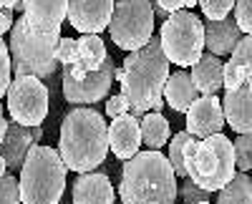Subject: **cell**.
Listing matches in <instances>:
<instances>
[{"mask_svg":"<svg viewBox=\"0 0 252 204\" xmlns=\"http://www.w3.org/2000/svg\"><path fill=\"white\" fill-rule=\"evenodd\" d=\"M8 111L20 126H40L48 116V86L35 76H18L8 88Z\"/></svg>","mask_w":252,"mask_h":204,"instance_id":"9c48e42d","label":"cell"},{"mask_svg":"<svg viewBox=\"0 0 252 204\" xmlns=\"http://www.w3.org/2000/svg\"><path fill=\"white\" fill-rule=\"evenodd\" d=\"M194 136L189 134V131H179V134H174L172 136V144H169V159L172 161V169H174V174L177 176H187V169H184V146L192 141Z\"/></svg>","mask_w":252,"mask_h":204,"instance_id":"cb8c5ba5","label":"cell"},{"mask_svg":"<svg viewBox=\"0 0 252 204\" xmlns=\"http://www.w3.org/2000/svg\"><path fill=\"white\" fill-rule=\"evenodd\" d=\"M197 5L202 8L207 20H224L237 5V0H199Z\"/></svg>","mask_w":252,"mask_h":204,"instance_id":"484cf974","label":"cell"},{"mask_svg":"<svg viewBox=\"0 0 252 204\" xmlns=\"http://www.w3.org/2000/svg\"><path fill=\"white\" fill-rule=\"evenodd\" d=\"M222 111L235 134H252V81L242 84L240 88L224 91Z\"/></svg>","mask_w":252,"mask_h":204,"instance_id":"2e32d148","label":"cell"},{"mask_svg":"<svg viewBox=\"0 0 252 204\" xmlns=\"http://www.w3.org/2000/svg\"><path fill=\"white\" fill-rule=\"evenodd\" d=\"M184 3V8H192V5H197V0H182Z\"/></svg>","mask_w":252,"mask_h":204,"instance_id":"ab89813d","label":"cell"},{"mask_svg":"<svg viewBox=\"0 0 252 204\" xmlns=\"http://www.w3.org/2000/svg\"><path fill=\"white\" fill-rule=\"evenodd\" d=\"M154 5H159L161 10H166L169 15H172V13H179V10H187L182 0H154Z\"/></svg>","mask_w":252,"mask_h":204,"instance_id":"836d02e7","label":"cell"},{"mask_svg":"<svg viewBox=\"0 0 252 204\" xmlns=\"http://www.w3.org/2000/svg\"><path fill=\"white\" fill-rule=\"evenodd\" d=\"M169 58L161 51L159 35H152V40L144 48L126 56L124 66L116 68V81L121 84V93L129 98L131 114L141 121L144 114L164 109V86L169 81Z\"/></svg>","mask_w":252,"mask_h":204,"instance_id":"6da1fadb","label":"cell"},{"mask_svg":"<svg viewBox=\"0 0 252 204\" xmlns=\"http://www.w3.org/2000/svg\"><path fill=\"white\" fill-rule=\"evenodd\" d=\"M224 111H222V101L217 96H199L187 111V129L194 139H209L215 134H222Z\"/></svg>","mask_w":252,"mask_h":204,"instance_id":"7c38bea8","label":"cell"},{"mask_svg":"<svg viewBox=\"0 0 252 204\" xmlns=\"http://www.w3.org/2000/svg\"><path fill=\"white\" fill-rule=\"evenodd\" d=\"M73 204H114L111 179L101 172H86L73 184Z\"/></svg>","mask_w":252,"mask_h":204,"instance_id":"d6986e66","label":"cell"},{"mask_svg":"<svg viewBox=\"0 0 252 204\" xmlns=\"http://www.w3.org/2000/svg\"><path fill=\"white\" fill-rule=\"evenodd\" d=\"M154 18H164V20H166V18H169V13H166V10H161L159 5H154Z\"/></svg>","mask_w":252,"mask_h":204,"instance_id":"74e56055","label":"cell"},{"mask_svg":"<svg viewBox=\"0 0 252 204\" xmlns=\"http://www.w3.org/2000/svg\"><path fill=\"white\" fill-rule=\"evenodd\" d=\"M76 56H78V43H76V40H73V38H61L58 53H56L58 63H61V66H71L73 60H76Z\"/></svg>","mask_w":252,"mask_h":204,"instance_id":"1f68e13d","label":"cell"},{"mask_svg":"<svg viewBox=\"0 0 252 204\" xmlns=\"http://www.w3.org/2000/svg\"><path fill=\"white\" fill-rule=\"evenodd\" d=\"M235 167L240 172L252 169V134H237V139H235Z\"/></svg>","mask_w":252,"mask_h":204,"instance_id":"d4e9b609","label":"cell"},{"mask_svg":"<svg viewBox=\"0 0 252 204\" xmlns=\"http://www.w3.org/2000/svg\"><path fill=\"white\" fill-rule=\"evenodd\" d=\"M3 10H23V0H0Z\"/></svg>","mask_w":252,"mask_h":204,"instance_id":"d590c367","label":"cell"},{"mask_svg":"<svg viewBox=\"0 0 252 204\" xmlns=\"http://www.w3.org/2000/svg\"><path fill=\"white\" fill-rule=\"evenodd\" d=\"M111 40L124 51H139L154 35V5L152 0H116L111 15Z\"/></svg>","mask_w":252,"mask_h":204,"instance_id":"ba28073f","label":"cell"},{"mask_svg":"<svg viewBox=\"0 0 252 204\" xmlns=\"http://www.w3.org/2000/svg\"><path fill=\"white\" fill-rule=\"evenodd\" d=\"M114 76H116V68H114L111 56L103 60V66L98 71L89 73L83 81H76V78H71L68 71H63V96H66L68 104H76V106L96 104V101H101L109 93V88L114 84Z\"/></svg>","mask_w":252,"mask_h":204,"instance_id":"30bf717a","label":"cell"},{"mask_svg":"<svg viewBox=\"0 0 252 204\" xmlns=\"http://www.w3.org/2000/svg\"><path fill=\"white\" fill-rule=\"evenodd\" d=\"M184 169L187 179H192L204 192H217L235 179V144L224 134L209 139H192L184 146Z\"/></svg>","mask_w":252,"mask_h":204,"instance_id":"277c9868","label":"cell"},{"mask_svg":"<svg viewBox=\"0 0 252 204\" xmlns=\"http://www.w3.org/2000/svg\"><path fill=\"white\" fill-rule=\"evenodd\" d=\"M119 197L121 204H174L179 184L172 161L152 149L139 151L124 164Z\"/></svg>","mask_w":252,"mask_h":204,"instance_id":"3957f363","label":"cell"},{"mask_svg":"<svg viewBox=\"0 0 252 204\" xmlns=\"http://www.w3.org/2000/svg\"><path fill=\"white\" fill-rule=\"evenodd\" d=\"M109 146L116 159L129 161L139 154L141 146V121L134 114H124L111 118L109 126Z\"/></svg>","mask_w":252,"mask_h":204,"instance_id":"5bb4252c","label":"cell"},{"mask_svg":"<svg viewBox=\"0 0 252 204\" xmlns=\"http://www.w3.org/2000/svg\"><path fill=\"white\" fill-rule=\"evenodd\" d=\"M242 30L237 26V20L232 15H227L224 20H207L204 23V48L212 56H232L235 46L242 40Z\"/></svg>","mask_w":252,"mask_h":204,"instance_id":"e0dca14e","label":"cell"},{"mask_svg":"<svg viewBox=\"0 0 252 204\" xmlns=\"http://www.w3.org/2000/svg\"><path fill=\"white\" fill-rule=\"evenodd\" d=\"M76 43H78V56L71 66H63V71H68L71 78H76V81H83L89 73H94L103 66L109 53L98 35H81Z\"/></svg>","mask_w":252,"mask_h":204,"instance_id":"ac0fdd59","label":"cell"},{"mask_svg":"<svg viewBox=\"0 0 252 204\" xmlns=\"http://www.w3.org/2000/svg\"><path fill=\"white\" fill-rule=\"evenodd\" d=\"M13 26H15V20H13V10H3V8H0V35L8 33Z\"/></svg>","mask_w":252,"mask_h":204,"instance_id":"e575fe53","label":"cell"},{"mask_svg":"<svg viewBox=\"0 0 252 204\" xmlns=\"http://www.w3.org/2000/svg\"><path fill=\"white\" fill-rule=\"evenodd\" d=\"M235 20H237V26L245 35H252V0H237Z\"/></svg>","mask_w":252,"mask_h":204,"instance_id":"f546056e","label":"cell"},{"mask_svg":"<svg viewBox=\"0 0 252 204\" xmlns=\"http://www.w3.org/2000/svg\"><path fill=\"white\" fill-rule=\"evenodd\" d=\"M40 139H43V129L40 126H20V124H15V121L8 126L5 141L0 144V154H3L10 174L15 169H23V161H26L28 151L38 144Z\"/></svg>","mask_w":252,"mask_h":204,"instance_id":"4fadbf2b","label":"cell"},{"mask_svg":"<svg viewBox=\"0 0 252 204\" xmlns=\"http://www.w3.org/2000/svg\"><path fill=\"white\" fill-rule=\"evenodd\" d=\"M66 172L58 149L35 144L20 169V202L23 204H58L66 189Z\"/></svg>","mask_w":252,"mask_h":204,"instance_id":"8992f818","label":"cell"},{"mask_svg":"<svg viewBox=\"0 0 252 204\" xmlns=\"http://www.w3.org/2000/svg\"><path fill=\"white\" fill-rule=\"evenodd\" d=\"M166 141H169V124H166V118L157 111L144 114V118H141V144L149 146L152 151H159L161 146H166Z\"/></svg>","mask_w":252,"mask_h":204,"instance_id":"7402d4cb","label":"cell"},{"mask_svg":"<svg viewBox=\"0 0 252 204\" xmlns=\"http://www.w3.org/2000/svg\"><path fill=\"white\" fill-rule=\"evenodd\" d=\"M116 0H68V23L81 35H98L106 30Z\"/></svg>","mask_w":252,"mask_h":204,"instance_id":"8fae6325","label":"cell"},{"mask_svg":"<svg viewBox=\"0 0 252 204\" xmlns=\"http://www.w3.org/2000/svg\"><path fill=\"white\" fill-rule=\"evenodd\" d=\"M179 197L187 204H199V202H209V192H204L202 187H197L192 179H187L184 184H179Z\"/></svg>","mask_w":252,"mask_h":204,"instance_id":"4dcf8cb0","label":"cell"},{"mask_svg":"<svg viewBox=\"0 0 252 204\" xmlns=\"http://www.w3.org/2000/svg\"><path fill=\"white\" fill-rule=\"evenodd\" d=\"M58 154L71 172L86 174L109 154V126L96 109L78 106L63 116Z\"/></svg>","mask_w":252,"mask_h":204,"instance_id":"7a4b0ae2","label":"cell"},{"mask_svg":"<svg viewBox=\"0 0 252 204\" xmlns=\"http://www.w3.org/2000/svg\"><path fill=\"white\" fill-rule=\"evenodd\" d=\"M192 81L199 96H217V91L224 86V63L220 60V56L204 53L192 66Z\"/></svg>","mask_w":252,"mask_h":204,"instance_id":"ffe728a7","label":"cell"},{"mask_svg":"<svg viewBox=\"0 0 252 204\" xmlns=\"http://www.w3.org/2000/svg\"><path fill=\"white\" fill-rule=\"evenodd\" d=\"M5 174H8V164H5L3 154H0V176H5Z\"/></svg>","mask_w":252,"mask_h":204,"instance_id":"f35d334b","label":"cell"},{"mask_svg":"<svg viewBox=\"0 0 252 204\" xmlns=\"http://www.w3.org/2000/svg\"><path fill=\"white\" fill-rule=\"evenodd\" d=\"M10 73H13V63H10V48L8 43L0 35V98L8 96V88H10Z\"/></svg>","mask_w":252,"mask_h":204,"instance_id":"4316f807","label":"cell"},{"mask_svg":"<svg viewBox=\"0 0 252 204\" xmlns=\"http://www.w3.org/2000/svg\"><path fill=\"white\" fill-rule=\"evenodd\" d=\"M197 98H199V91H197L194 81H192V73L174 71V73L169 76V81H166V86H164V101H166V104H169L174 111L187 114L189 106H192Z\"/></svg>","mask_w":252,"mask_h":204,"instance_id":"44dd1931","label":"cell"},{"mask_svg":"<svg viewBox=\"0 0 252 204\" xmlns=\"http://www.w3.org/2000/svg\"><path fill=\"white\" fill-rule=\"evenodd\" d=\"M199 204H209V202H199Z\"/></svg>","mask_w":252,"mask_h":204,"instance_id":"60d3db41","label":"cell"},{"mask_svg":"<svg viewBox=\"0 0 252 204\" xmlns=\"http://www.w3.org/2000/svg\"><path fill=\"white\" fill-rule=\"evenodd\" d=\"M217 204H252V179L247 172L235 174V179L220 189Z\"/></svg>","mask_w":252,"mask_h":204,"instance_id":"603a6c76","label":"cell"},{"mask_svg":"<svg viewBox=\"0 0 252 204\" xmlns=\"http://www.w3.org/2000/svg\"><path fill=\"white\" fill-rule=\"evenodd\" d=\"M106 114H109L111 118H116V116H124V114H131V104H129V98H126L124 93H119V96H111V98L106 101Z\"/></svg>","mask_w":252,"mask_h":204,"instance_id":"d6a6232c","label":"cell"},{"mask_svg":"<svg viewBox=\"0 0 252 204\" xmlns=\"http://www.w3.org/2000/svg\"><path fill=\"white\" fill-rule=\"evenodd\" d=\"M23 18L38 33L61 30V23L68 18V0H23Z\"/></svg>","mask_w":252,"mask_h":204,"instance_id":"9a60e30c","label":"cell"},{"mask_svg":"<svg viewBox=\"0 0 252 204\" xmlns=\"http://www.w3.org/2000/svg\"><path fill=\"white\" fill-rule=\"evenodd\" d=\"M58 43L61 30L53 33H38L28 26V20L20 15L15 26L10 28V63L13 76H35V78H51L58 68Z\"/></svg>","mask_w":252,"mask_h":204,"instance_id":"5b68a950","label":"cell"},{"mask_svg":"<svg viewBox=\"0 0 252 204\" xmlns=\"http://www.w3.org/2000/svg\"><path fill=\"white\" fill-rule=\"evenodd\" d=\"M0 204H23L20 202V181L10 172L0 176Z\"/></svg>","mask_w":252,"mask_h":204,"instance_id":"83f0119b","label":"cell"},{"mask_svg":"<svg viewBox=\"0 0 252 204\" xmlns=\"http://www.w3.org/2000/svg\"><path fill=\"white\" fill-rule=\"evenodd\" d=\"M161 51L174 66H194L204 56V23L192 10L172 13L159 30Z\"/></svg>","mask_w":252,"mask_h":204,"instance_id":"52a82bcc","label":"cell"},{"mask_svg":"<svg viewBox=\"0 0 252 204\" xmlns=\"http://www.w3.org/2000/svg\"><path fill=\"white\" fill-rule=\"evenodd\" d=\"M229 63L242 66V68H252V35H242V40L235 46L232 56H229Z\"/></svg>","mask_w":252,"mask_h":204,"instance_id":"f1b7e54d","label":"cell"},{"mask_svg":"<svg viewBox=\"0 0 252 204\" xmlns=\"http://www.w3.org/2000/svg\"><path fill=\"white\" fill-rule=\"evenodd\" d=\"M8 121H5V116H3V104H0V144L5 141V134H8Z\"/></svg>","mask_w":252,"mask_h":204,"instance_id":"8d00e7d4","label":"cell"}]
</instances>
